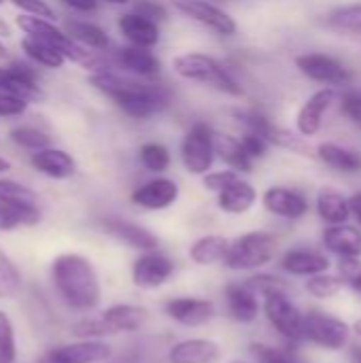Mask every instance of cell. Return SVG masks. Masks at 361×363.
Instances as JSON below:
<instances>
[{"label": "cell", "instance_id": "21", "mask_svg": "<svg viewBox=\"0 0 361 363\" xmlns=\"http://www.w3.org/2000/svg\"><path fill=\"white\" fill-rule=\"evenodd\" d=\"M166 359L168 363H219L221 347L211 338H183L168 349Z\"/></svg>", "mask_w": 361, "mask_h": 363}, {"label": "cell", "instance_id": "32", "mask_svg": "<svg viewBox=\"0 0 361 363\" xmlns=\"http://www.w3.org/2000/svg\"><path fill=\"white\" fill-rule=\"evenodd\" d=\"M66 32L85 49H94V51H106L111 45V38L106 34L104 28H100L98 23L91 21H83V19H70L66 21Z\"/></svg>", "mask_w": 361, "mask_h": 363}, {"label": "cell", "instance_id": "35", "mask_svg": "<svg viewBox=\"0 0 361 363\" xmlns=\"http://www.w3.org/2000/svg\"><path fill=\"white\" fill-rule=\"evenodd\" d=\"M326 23H328V28H332L340 34L360 36L361 38V2L343 4V6L334 9L328 15Z\"/></svg>", "mask_w": 361, "mask_h": 363}, {"label": "cell", "instance_id": "42", "mask_svg": "<svg viewBox=\"0 0 361 363\" xmlns=\"http://www.w3.org/2000/svg\"><path fill=\"white\" fill-rule=\"evenodd\" d=\"M72 334L79 340H102L106 336H113L111 328L104 323V319L100 315L98 317H85L79 323H74L72 325Z\"/></svg>", "mask_w": 361, "mask_h": 363}, {"label": "cell", "instance_id": "13", "mask_svg": "<svg viewBox=\"0 0 361 363\" xmlns=\"http://www.w3.org/2000/svg\"><path fill=\"white\" fill-rule=\"evenodd\" d=\"M223 304L228 319L240 325H251L262 315V298L245 281H234L226 285Z\"/></svg>", "mask_w": 361, "mask_h": 363}, {"label": "cell", "instance_id": "48", "mask_svg": "<svg viewBox=\"0 0 361 363\" xmlns=\"http://www.w3.org/2000/svg\"><path fill=\"white\" fill-rule=\"evenodd\" d=\"M134 13L155 21V23H162L168 19V9L162 4V2H155V0H138L134 4Z\"/></svg>", "mask_w": 361, "mask_h": 363}, {"label": "cell", "instance_id": "50", "mask_svg": "<svg viewBox=\"0 0 361 363\" xmlns=\"http://www.w3.org/2000/svg\"><path fill=\"white\" fill-rule=\"evenodd\" d=\"M240 140H243V145H245L247 153H249L253 160H262V157H266V153H268V149H270V143H268L264 136L253 134V132H243V134H240Z\"/></svg>", "mask_w": 361, "mask_h": 363}, {"label": "cell", "instance_id": "60", "mask_svg": "<svg viewBox=\"0 0 361 363\" xmlns=\"http://www.w3.org/2000/svg\"><path fill=\"white\" fill-rule=\"evenodd\" d=\"M2 2H4V0H0V4H2Z\"/></svg>", "mask_w": 361, "mask_h": 363}, {"label": "cell", "instance_id": "15", "mask_svg": "<svg viewBox=\"0 0 361 363\" xmlns=\"http://www.w3.org/2000/svg\"><path fill=\"white\" fill-rule=\"evenodd\" d=\"M338 100V91L336 87H321L317 91H313L304 104L300 106L298 115H296V128L300 136H315L321 125H323V117L326 113L332 108V104Z\"/></svg>", "mask_w": 361, "mask_h": 363}, {"label": "cell", "instance_id": "34", "mask_svg": "<svg viewBox=\"0 0 361 363\" xmlns=\"http://www.w3.org/2000/svg\"><path fill=\"white\" fill-rule=\"evenodd\" d=\"M21 51L34 62V64H38V66H43V68H62L64 66V62H66V57L55 49V47H51V45H47L45 40H40V38H34V36H23L21 38Z\"/></svg>", "mask_w": 361, "mask_h": 363}, {"label": "cell", "instance_id": "44", "mask_svg": "<svg viewBox=\"0 0 361 363\" xmlns=\"http://www.w3.org/2000/svg\"><path fill=\"white\" fill-rule=\"evenodd\" d=\"M336 274L343 279L345 287L361 296V257H345L338 259Z\"/></svg>", "mask_w": 361, "mask_h": 363}, {"label": "cell", "instance_id": "39", "mask_svg": "<svg viewBox=\"0 0 361 363\" xmlns=\"http://www.w3.org/2000/svg\"><path fill=\"white\" fill-rule=\"evenodd\" d=\"M21 272L13 259L0 251V300H13L21 291Z\"/></svg>", "mask_w": 361, "mask_h": 363}, {"label": "cell", "instance_id": "57", "mask_svg": "<svg viewBox=\"0 0 361 363\" xmlns=\"http://www.w3.org/2000/svg\"><path fill=\"white\" fill-rule=\"evenodd\" d=\"M102 2H109V4H128L130 0H102Z\"/></svg>", "mask_w": 361, "mask_h": 363}, {"label": "cell", "instance_id": "12", "mask_svg": "<svg viewBox=\"0 0 361 363\" xmlns=\"http://www.w3.org/2000/svg\"><path fill=\"white\" fill-rule=\"evenodd\" d=\"M164 315L181 328H202L217 317V304L211 298L177 296L164 302Z\"/></svg>", "mask_w": 361, "mask_h": 363}, {"label": "cell", "instance_id": "14", "mask_svg": "<svg viewBox=\"0 0 361 363\" xmlns=\"http://www.w3.org/2000/svg\"><path fill=\"white\" fill-rule=\"evenodd\" d=\"M262 206L285 221H300L309 215L311 204L306 200V196L294 187H285V185H272L262 194Z\"/></svg>", "mask_w": 361, "mask_h": 363}, {"label": "cell", "instance_id": "1", "mask_svg": "<svg viewBox=\"0 0 361 363\" xmlns=\"http://www.w3.org/2000/svg\"><path fill=\"white\" fill-rule=\"evenodd\" d=\"M89 85L113 100V104L132 119H149L170 104V94L164 85L109 66L94 70Z\"/></svg>", "mask_w": 361, "mask_h": 363}, {"label": "cell", "instance_id": "17", "mask_svg": "<svg viewBox=\"0 0 361 363\" xmlns=\"http://www.w3.org/2000/svg\"><path fill=\"white\" fill-rule=\"evenodd\" d=\"M111 357L113 349L104 340H77L51 349L40 363H104Z\"/></svg>", "mask_w": 361, "mask_h": 363}, {"label": "cell", "instance_id": "23", "mask_svg": "<svg viewBox=\"0 0 361 363\" xmlns=\"http://www.w3.org/2000/svg\"><path fill=\"white\" fill-rule=\"evenodd\" d=\"M104 323L115 334H132L140 332L149 321V311L140 304H113L100 313Z\"/></svg>", "mask_w": 361, "mask_h": 363}, {"label": "cell", "instance_id": "19", "mask_svg": "<svg viewBox=\"0 0 361 363\" xmlns=\"http://www.w3.org/2000/svg\"><path fill=\"white\" fill-rule=\"evenodd\" d=\"M100 225L109 236H113L115 240H119V242H123L130 249H136L140 253L143 251H153V249L160 247L157 236L151 230H147V228H143V225H138L134 221L119 219V217H106V219L100 221Z\"/></svg>", "mask_w": 361, "mask_h": 363}, {"label": "cell", "instance_id": "31", "mask_svg": "<svg viewBox=\"0 0 361 363\" xmlns=\"http://www.w3.org/2000/svg\"><path fill=\"white\" fill-rule=\"evenodd\" d=\"M317 157L336 172H343V174L361 172V153L355 149H349L336 143H321L317 147Z\"/></svg>", "mask_w": 361, "mask_h": 363}, {"label": "cell", "instance_id": "45", "mask_svg": "<svg viewBox=\"0 0 361 363\" xmlns=\"http://www.w3.org/2000/svg\"><path fill=\"white\" fill-rule=\"evenodd\" d=\"M238 177H240V174H238L236 170H232V168H228V170H213V172H206V174L202 177V185H204L206 191L219 194V191H223L228 185H232Z\"/></svg>", "mask_w": 361, "mask_h": 363}, {"label": "cell", "instance_id": "53", "mask_svg": "<svg viewBox=\"0 0 361 363\" xmlns=\"http://www.w3.org/2000/svg\"><path fill=\"white\" fill-rule=\"evenodd\" d=\"M351 363H361V347H353L351 349Z\"/></svg>", "mask_w": 361, "mask_h": 363}, {"label": "cell", "instance_id": "38", "mask_svg": "<svg viewBox=\"0 0 361 363\" xmlns=\"http://www.w3.org/2000/svg\"><path fill=\"white\" fill-rule=\"evenodd\" d=\"M138 160L145 170L153 174H162L170 168V151L162 143H145L138 149Z\"/></svg>", "mask_w": 361, "mask_h": 363}, {"label": "cell", "instance_id": "30", "mask_svg": "<svg viewBox=\"0 0 361 363\" xmlns=\"http://www.w3.org/2000/svg\"><path fill=\"white\" fill-rule=\"evenodd\" d=\"M215 153L217 157L232 170L240 172H251L255 160L247 153L240 136H232V134H217L215 132Z\"/></svg>", "mask_w": 361, "mask_h": 363}, {"label": "cell", "instance_id": "40", "mask_svg": "<svg viewBox=\"0 0 361 363\" xmlns=\"http://www.w3.org/2000/svg\"><path fill=\"white\" fill-rule=\"evenodd\" d=\"M0 202H6V204H21V206H38V196L13 181V179H0Z\"/></svg>", "mask_w": 361, "mask_h": 363}, {"label": "cell", "instance_id": "11", "mask_svg": "<svg viewBox=\"0 0 361 363\" xmlns=\"http://www.w3.org/2000/svg\"><path fill=\"white\" fill-rule=\"evenodd\" d=\"M177 264L172 257L162 253L160 249L153 251H143L134 262H132V283L138 289L153 291L164 287L172 277H174Z\"/></svg>", "mask_w": 361, "mask_h": 363}, {"label": "cell", "instance_id": "51", "mask_svg": "<svg viewBox=\"0 0 361 363\" xmlns=\"http://www.w3.org/2000/svg\"><path fill=\"white\" fill-rule=\"evenodd\" d=\"M60 2L72 11H79V13H94L98 9L100 0H60Z\"/></svg>", "mask_w": 361, "mask_h": 363}, {"label": "cell", "instance_id": "27", "mask_svg": "<svg viewBox=\"0 0 361 363\" xmlns=\"http://www.w3.org/2000/svg\"><path fill=\"white\" fill-rule=\"evenodd\" d=\"M0 91L21 96L28 102H32L34 98H40L36 74L23 64H13V66L0 68Z\"/></svg>", "mask_w": 361, "mask_h": 363}, {"label": "cell", "instance_id": "33", "mask_svg": "<svg viewBox=\"0 0 361 363\" xmlns=\"http://www.w3.org/2000/svg\"><path fill=\"white\" fill-rule=\"evenodd\" d=\"M40 221L38 206H21L0 202V232H11L17 228H30Z\"/></svg>", "mask_w": 361, "mask_h": 363}, {"label": "cell", "instance_id": "43", "mask_svg": "<svg viewBox=\"0 0 361 363\" xmlns=\"http://www.w3.org/2000/svg\"><path fill=\"white\" fill-rule=\"evenodd\" d=\"M15 357H17L15 328L9 315L0 311V363H15Z\"/></svg>", "mask_w": 361, "mask_h": 363}, {"label": "cell", "instance_id": "29", "mask_svg": "<svg viewBox=\"0 0 361 363\" xmlns=\"http://www.w3.org/2000/svg\"><path fill=\"white\" fill-rule=\"evenodd\" d=\"M228 249H230V238H226L221 234H204L189 245L187 255L196 266L206 268V266L223 264Z\"/></svg>", "mask_w": 361, "mask_h": 363}, {"label": "cell", "instance_id": "3", "mask_svg": "<svg viewBox=\"0 0 361 363\" xmlns=\"http://www.w3.org/2000/svg\"><path fill=\"white\" fill-rule=\"evenodd\" d=\"M172 68L185 81L200 83V85L211 87L215 91H221L226 96H234V98L243 96L240 83L213 55H206L200 51H187V53H181L172 60Z\"/></svg>", "mask_w": 361, "mask_h": 363}, {"label": "cell", "instance_id": "20", "mask_svg": "<svg viewBox=\"0 0 361 363\" xmlns=\"http://www.w3.org/2000/svg\"><path fill=\"white\" fill-rule=\"evenodd\" d=\"M115 68L140 79H153L160 74L162 62L149 47L126 45L115 53Z\"/></svg>", "mask_w": 361, "mask_h": 363}, {"label": "cell", "instance_id": "16", "mask_svg": "<svg viewBox=\"0 0 361 363\" xmlns=\"http://www.w3.org/2000/svg\"><path fill=\"white\" fill-rule=\"evenodd\" d=\"M330 266H332V262L326 255V251L306 249V247L287 249L279 257V270L294 279H311L315 274L330 272Z\"/></svg>", "mask_w": 361, "mask_h": 363}, {"label": "cell", "instance_id": "5", "mask_svg": "<svg viewBox=\"0 0 361 363\" xmlns=\"http://www.w3.org/2000/svg\"><path fill=\"white\" fill-rule=\"evenodd\" d=\"M17 28L28 34V36H34V38H40L45 40L47 45L55 47L68 62H74V64H81L85 68H91V70H100L104 68L98 57L94 55V51H87L83 45H79L66 30L57 28L51 19H45V17H34V15H26L21 13L17 19H15Z\"/></svg>", "mask_w": 361, "mask_h": 363}, {"label": "cell", "instance_id": "4", "mask_svg": "<svg viewBox=\"0 0 361 363\" xmlns=\"http://www.w3.org/2000/svg\"><path fill=\"white\" fill-rule=\"evenodd\" d=\"M279 251V238L266 230H253L230 240L223 268L232 272H257L268 266Z\"/></svg>", "mask_w": 361, "mask_h": 363}, {"label": "cell", "instance_id": "52", "mask_svg": "<svg viewBox=\"0 0 361 363\" xmlns=\"http://www.w3.org/2000/svg\"><path fill=\"white\" fill-rule=\"evenodd\" d=\"M349 204H351V217L360 223L361 228V191L353 194V196L349 198Z\"/></svg>", "mask_w": 361, "mask_h": 363}, {"label": "cell", "instance_id": "47", "mask_svg": "<svg viewBox=\"0 0 361 363\" xmlns=\"http://www.w3.org/2000/svg\"><path fill=\"white\" fill-rule=\"evenodd\" d=\"M28 100L9 91H0V117H19L28 111Z\"/></svg>", "mask_w": 361, "mask_h": 363}, {"label": "cell", "instance_id": "25", "mask_svg": "<svg viewBox=\"0 0 361 363\" xmlns=\"http://www.w3.org/2000/svg\"><path fill=\"white\" fill-rule=\"evenodd\" d=\"M255 202L257 189L240 177L217 194V208L226 215H245L255 206Z\"/></svg>", "mask_w": 361, "mask_h": 363}, {"label": "cell", "instance_id": "10", "mask_svg": "<svg viewBox=\"0 0 361 363\" xmlns=\"http://www.w3.org/2000/svg\"><path fill=\"white\" fill-rule=\"evenodd\" d=\"M172 9L181 15H185L187 19L200 23L202 28L215 32L217 36H234L238 26L236 19L223 11L219 4L209 2V0H170Z\"/></svg>", "mask_w": 361, "mask_h": 363}, {"label": "cell", "instance_id": "6", "mask_svg": "<svg viewBox=\"0 0 361 363\" xmlns=\"http://www.w3.org/2000/svg\"><path fill=\"white\" fill-rule=\"evenodd\" d=\"M353 328L319 308H309L304 313V342L328 353L345 351L351 342Z\"/></svg>", "mask_w": 361, "mask_h": 363}, {"label": "cell", "instance_id": "58", "mask_svg": "<svg viewBox=\"0 0 361 363\" xmlns=\"http://www.w3.org/2000/svg\"><path fill=\"white\" fill-rule=\"evenodd\" d=\"M6 55H9V51H6V47H4V45L0 43V60H4Z\"/></svg>", "mask_w": 361, "mask_h": 363}, {"label": "cell", "instance_id": "26", "mask_svg": "<svg viewBox=\"0 0 361 363\" xmlns=\"http://www.w3.org/2000/svg\"><path fill=\"white\" fill-rule=\"evenodd\" d=\"M315 211L319 219L326 225H338V223H349L351 219V204L349 198L334 189V187H321L315 198Z\"/></svg>", "mask_w": 361, "mask_h": 363}, {"label": "cell", "instance_id": "2", "mask_svg": "<svg viewBox=\"0 0 361 363\" xmlns=\"http://www.w3.org/2000/svg\"><path fill=\"white\" fill-rule=\"evenodd\" d=\"M51 281L60 300L77 313H89L102 300L98 272L81 253L57 255L51 264Z\"/></svg>", "mask_w": 361, "mask_h": 363}, {"label": "cell", "instance_id": "41", "mask_svg": "<svg viewBox=\"0 0 361 363\" xmlns=\"http://www.w3.org/2000/svg\"><path fill=\"white\" fill-rule=\"evenodd\" d=\"M11 140L21 147V149H30V151H40L45 147H51V138L47 132L34 128V125H19L15 130H11Z\"/></svg>", "mask_w": 361, "mask_h": 363}, {"label": "cell", "instance_id": "36", "mask_svg": "<svg viewBox=\"0 0 361 363\" xmlns=\"http://www.w3.org/2000/svg\"><path fill=\"white\" fill-rule=\"evenodd\" d=\"M304 289L315 300H334L345 289V283H343V279L338 274L321 272V274H315V277L306 279Z\"/></svg>", "mask_w": 361, "mask_h": 363}, {"label": "cell", "instance_id": "55", "mask_svg": "<svg viewBox=\"0 0 361 363\" xmlns=\"http://www.w3.org/2000/svg\"><path fill=\"white\" fill-rule=\"evenodd\" d=\"M113 363H138V359H136L134 355H123L121 359H117V362Z\"/></svg>", "mask_w": 361, "mask_h": 363}, {"label": "cell", "instance_id": "9", "mask_svg": "<svg viewBox=\"0 0 361 363\" xmlns=\"http://www.w3.org/2000/svg\"><path fill=\"white\" fill-rule=\"evenodd\" d=\"M296 68L311 81L323 87H340L353 81V70L338 57L323 51H306L296 55Z\"/></svg>", "mask_w": 361, "mask_h": 363}, {"label": "cell", "instance_id": "37", "mask_svg": "<svg viewBox=\"0 0 361 363\" xmlns=\"http://www.w3.org/2000/svg\"><path fill=\"white\" fill-rule=\"evenodd\" d=\"M245 283L264 300L270 294H289L291 291V283L279 274L272 272H253L245 279Z\"/></svg>", "mask_w": 361, "mask_h": 363}, {"label": "cell", "instance_id": "49", "mask_svg": "<svg viewBox=\"0 0 361 363\" xmlns=\"http://www.w3.org/2000/svg\"><path fill=\"white\" fill-rule=\"evenodd\" d=\"M21 13L34 15V17H45V19H55V11L45 2V0H11Z\"/></svg>", "mask_w": 361, "mask_h": 363}, {"label": "cell", "instance_id": "56", "mask_svg": "<svg viewBox=\"0 0 361 363\" xmlns=\"http://www.w3.org/2000/svg\"><path fill=\"white\" fill-rule=\"evenodd\" d=\"M6 170H11V164H9L4 157H0V174H2V172H6Z\"/></svg>", "mask_w": 361, "mask_h": 363}, {"label": "cell", "instance_id": "22", "mask_svg": "<svg viewBox=\"0 0 361 363\" xmlns=\"http://www.w3.org/2000/svg\"><path fill=\"white\" fill-rule=\"evenodd\" d=\"M321 245L338 259L361 257V228L351 223L326 225V230L321 232Z\"/></svg>", "mask_w": 361, "mask_h": 363}, {"label": "cell", "instance_id": "59", "mask_svg": "<svg viewBox=\"0 0 361 363\" xmlns=\"http://www.w3.org/2000/svg\"><path fill=\"white\" fill-rule=\"evenodd\" d=\"M228 363H255V362H247V359H232V362Z\"/></svg>", "mask_w": 361, "mask_h": 363}, {"label": "cell", "instance_id": "7", "mask_svg": "<svg viewBox=\"0 0 361 363\" xmlns=\"http://www.w3.org/2000/svg\"><path fill=\"white\" fill-rule=\"evenodd\" d=\"M262 315L289 347L304 345V313L289 294L266 296L262 300Z\"/></svg>", "mask_w": 361, "mask_h": 363}, {"label": "cell", "instance_id": "46", "mask_svg": "<svg viewBox=\"0 0 361 363\" xmlns=\"http://www.w3.org/2000/svg\"><path fill=\"white\" fill-rule=\"evenodd\" d=\"M340 111L355 128L361 130V89H347L340 96Z\"/></svg>", "mask_w": 361, "mask_h": 363}, {"label": "cell", "instance_id": "18", "mask_svg": "<svg viewBox=\"0 0 361 363\" xmlns=\"http://www.w3.org/2000/svg\"><path fill=\"white\" fill-rule=\"evenodd\" d=\"M179 185L168 179V177H155L151 181H145L143 185H138L130 200L134 206L143 208V211H166L172 204H177L179 200Z\"/></svg>", "mask_w": 361, "mask_h": 363}, {"label": "cell", "instance_id": "24", "mask_svg": "<svg viewBox=\"0 0 361 363\" xmlns=\"http://www.w3.org/2000/svg\"><path fill=\"white\" fill-rule=\"evenodd\" d=\"M30 164L34 166V170H38L40 174L55 179V181L70 179L77 172L74 157L62 149H55V147H45L40 151H34L30 157Z\"/></svg>", "mask_w": 361, "mask_h": 363}, {"label": "cell", "instance_id": "8", "mask_svg": "<svg viewBox=\"0 0 361 363\" xmlns=\"http://www.w3.org/2000/svg\"><path fill=\"white\" fill-rule=\"evenodd\" d=\"M215 132L209 123L196 121L181 140V162L189 174L204 177L215 162Z\"/></svg>", "mask_w": 361, "mask_h": 363}, {"label": "cell", "instance_id": "28", "mask_svg": "<svg viewBox=\"0 0 361 363\" xmlns=\"http://www.w3.org/2000/svg\"><path fill=\"white\" fill-rule=\"evenodd\" d=\"M119 32L126 36L130 45L138 47H155L160 43V23L138 15V13H126L119 17Z\"/></svg>", "mask_w": 361, "mask_h": 363}, {"label": "cell", "instance_id": "54", "mask_svg": "<svg viewBox=\"0 0 361 363\" xmlns=\"http://www.w3.org/2000/svg\"><path fill=\"white\" fill-rule=\"evenodd\" d=\"M351 328H353V334H355V336L361 340V317L357 319V321H353V325H351Z\"/></svg>", "mask_w": 361, "mask_h": 363}]
</instances>
